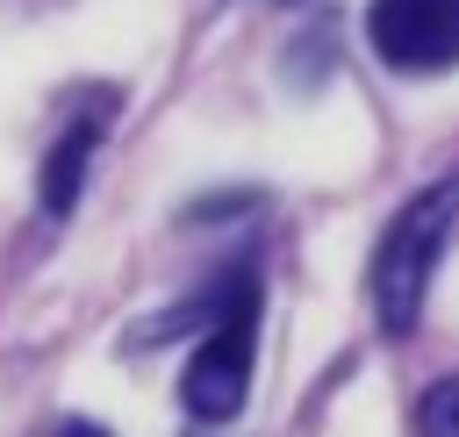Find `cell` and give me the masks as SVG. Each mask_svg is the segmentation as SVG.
<instances>
[{
  "label": "cell",
  "instance_id": "6da1fadb",
  "mask_svg": "<svg viewBox=\"0 0 459 437\" xmlns=\"http://www.w3.org/2000/svg\"><path fill=\"white\" fill-rule=\"evenodd\" d=\"M452 222H459V186H423V193L380 229L373 265H366V294H373V315H380L387 337H409V330H416Z\"/></svg>",
  "mask_w": 459,
  "mask_h": 437
},
{
  "label": "cell",
  "instance_id": "7a4b0ae2",
  "mask_svg": "<svg viewBox=\"0 0 459 437\" xmlns=\"http://www.w3.org/2000/svg\"><path fill=\"white\" fill-rule=\"evenodd\" d=\"M251 351H258V279L230 272L215 287V322L201 330L186 373H179V401L201 423H230L251 394Z\"/></svg>",
  "mask_w": 459,
  "mask_h": 437
},
{
  "label": "cell",
  "instance_id": "3957f363",
  "mask_svg": "<svg viewBox=\"0 0 459 437\" xmlns=\"http://www.w3.org/2000/svg\"><path fill=\"white\" fill-rule=\"evenodd\" d=\"M366 43L387 72H409V79L452 72L459 64V0H373Z\"/></svg>",
  "mask_w": 459,
  "mask_h": 437
},
{
  "label": "cell",
  "instance_id": "277c9868",
  "mask_svg": "<svg viewBox=\"0 0 459 437\" xmlns=\"http://www.w3.org/2000/svg\"><path fill=\"white\" fill-rule=\"evenodd\" d=\"M108 107H115V100H93V115H79V122L57 136V150L43 158V208H50V215H65V208L79 201V186H86V165H93V150H100V129H108Z\"/></svg>",
  "mask_w": 459,
  "mask_h": 437
},
{
  "label": "cell",
  "instance_id": "5b68a950",
  "mask_svg": "<svg viewBox=\"0 0 459 437\" xmlns=\"http://www.w3.org/2000/svg\"><path fill=\"white\" fill-rule=\"evenodd\" d=\"M416 437H459V373L437 380V387L423 394V408H416Z\"/></svg>",
  "mask_w": 459,
  "mask_h": 437
},
{
  "label": "cell",
  "instance_id": "8992f818",
  "mask_svg": "<svg viewBox=\"0 0 459 437\" xmlns=\"http://www.w3.org/2000/svg\"><path fill=\"white\" fill-rule=\"evenodd\" d=\"M50 437H108V430H100V423H57Z\"/></svg>",
  "mask_w": 459,
  "mask_h": 437
}]
</instances>
